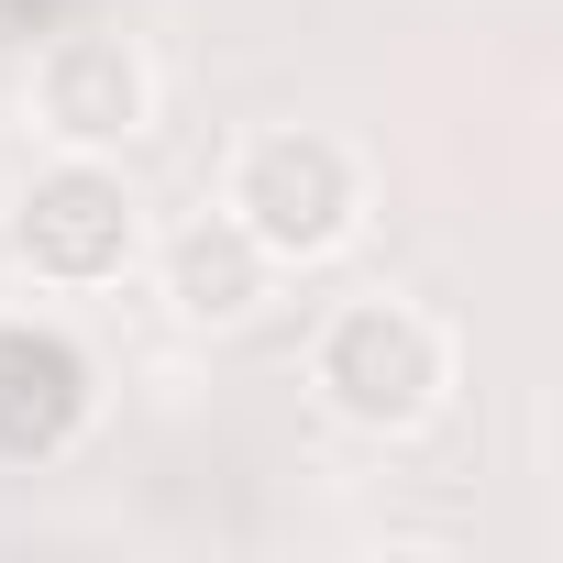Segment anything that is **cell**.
<instances>
[{
    "mask_svg": "<svg viewBox=\"0 0 563 563\" xmlns=\"http://www.w3.org/2000/svg\"><path fill=\"white\" fill-rule=\"evenodd\" d=\"M221 210L276 254V265H321L332 243H354L365 221V155L321 122H265L232 144L221 166Z\"/></svg>",
    "mask_w": 563,
    "mask_h": 563,
    "instance_id": "1",
    "label": "cell"
},
{
    "mask_svg": "<svg viewBox=\"0 0 563 563\" xmlns=\"http://www.w3.org/2000/svg\"><path fill=\"white\" fill-rule=\"evenodd\" d=\"M310 387L343 431H420L453 387V332L420 299H343L310 343Z\"/></svg>",
    "mask_w": 563,
    "mask_h": 563,
    "instance_id": "2",
    "label": "cell"
},
{
    "mask_svg": "<svg viewBox=\"0 0 563 563\" xmlns=\"http://www.w3.org/2000/svg\"><path fill=\"white\" fill-rule=\"evenodd\" d=\"M12 254L34 265V288H111L144 254V210L100 155H56L12 210Z\"/></svg>",
    "mask_w": 563,
    "mask_h": 563,
    "instance_id": "3",
    "label": "cell"
},
{
    "mask_svg": "<svg viewBox=\"0 0 563 563\" xmlns=\"http://www.w3.org/2000/svg\"><path fill=\"white\" fill-rule=\"evenodd\" d=\"M100 409V365L78 354L67 321L0 310V464H56Z\"/></svg>",
    "mask_w": 563,
    "mask_h": 563,
    "instance_id": "4",
    "label": "cell"
},
{
    "mask_svg": "<svg viewBox=\"0 0 563 563\" xmlns=\"http://www.w3.org/2000/svg\"><path fill=\"white\" fill-rule=\"evenodd\" d=\"M23 111H34L67 155H100V144H133V133L155 122V67H144L133 34H56V45L34 56Z\"/></svg>",
    "mask_w": 563,
    "mask_h": 563,
    "instance_id": "5",
    "label": "cell"
},
{
    "mask_svg": "<svg viewBox=\"0 0 563 563\" xmlns=\"http://www.w3.org/2000/svg\"><path fill=\"white\" fill-rule=\"evenodd\" d=\"M265 288H276V254H265L232 210H199V221L166 243V310H177V321H199V332L254 321V310H265Z\"/></svg>",
    "mask_w": 563,
    "mask_h": 563,
    "instance_id": "6",
    "label": "cell"
}]
</instances>
